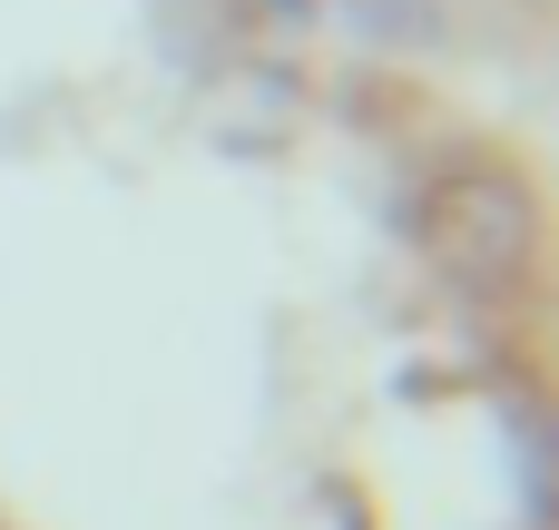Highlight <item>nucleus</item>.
I'll return each mask as SVG.
<instances>
[{"mask_svg": "<svg viewBox=\"0 0 559 530\" xmlns=\"http://www.w3.org/2000/svg\"><path fill=\"white\" fill-rule=\"evenodd\" d=\"M531 236H540V216L511 167H452L423 197V256L452 285H511L531 266Z\"/></svg>", "mask_w": 559, "mask_h": 530, "instance_id": "1", "label": "nucleus"}, {"mask_svg": "<svg viewBox=\"0 0 559 530\" xmlns=\"http://www.w3.org/2000/svg\"><path fill=\"white\" fill-rule=\"evenodd\" d=\"M275 10H305V0H275Z\"/></svg>", "mask_w": 559, "mask_h": 530, "instance_id": "2", "label": "nucleus"}]
</instances>
